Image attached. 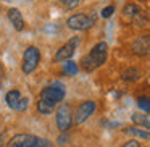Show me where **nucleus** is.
<instances>
[{"label": "nucleus", "mask_w": 150, "mask_h": 147, "mask_svg": "<svg viewBox=\"0 0 150 147\" xmlns=\"http://www.w3.org/2000/svg\"><path fill=\"white\" fill-rule=\"evenodd\" d=\"M107 55H108V45L105 42H98L92 47V50L87 55L82 57L81 60V66L84 68V71H94L98 66H102L107 62Z\"/></svg>", "instance_id": "nucleus-1"}, {"label": "nucleus", "mask_w": 150, "mask_h": 147, "mask_svg": "<svg viewBox=\"0 0 150 147\" xmlns=\"http://www.w3.org/2000/svg\"><path fill=\"white\" fill-rule=\"evenodd\" d=\"M65 94H66V91H65V86H63L62 82H52L50 86H47V87H44L42 91H40L39 102L47 104V105L55 108V105H58L60 102H63Z\"/></svg>", "instance_id": "nucleus-2"}, {"label": "nucleus", "mask_w": 150, "mask_h": 147, "mask_svg": "<svg viewBox=\"0 0 150 147\" xmlns=\"http://www.w3.org/2000/svg\"><path fill=\"white\" fill-rule=\"evenodd\" d=\"M39 62H40V52H39V49H37V47H34V45L28 47V49L24 50V55H23V66H21L23 73L31 75V73L37 68Z\"/></svg>", "instance_id": "nucleus-3"}, {"label": "nucleus", "mask_w": 150, "mask_h": 147, "mask_svg": "<svg viewBox=\"0 0 150 147\" xmlns=\"http://www.w3.org/2000/svg\"><path fill=\"white\" fill-rule=\"evenodd\" d=\"M73 124V108L69 104H62L57 110V128H58L62 133H66V131L71 128Z\"/></svg>", "instance_id": "nucleus-4"}, {"label": "nucleus", "mask_w": 150, "mask_h": 147, "mask_svg": "<svg viewBox=\"0 0 150 147\" xmlns=\"http://www.w3.org/2000/svg\"><path fill=\"white\" fill-rule=\"evenodd\" d=\"M95 18H91L84 13H78V15H73V16L68 18L66 21V26L73 31H86L94 24Z\"/></svg>", "instance_id": "nucleus-5"}, {"label": "nucleus", "mask_w": 150, "mask_h": 147, "mask_svg": "<svg viewBox=\"0 0 150 147\" xmlns=\"http://www.w3.org/2000/svg\"><path fill=\"white\" fill-rule=\"evenodd\" d=\"M95 108H97V104H95L94 100H86V102H82V104L78 107L76 115L73 116V121H74L76 124L84 123V121L95 111Z\"/></svg>", "instance_id": "nucleus-6"}, {"label": "nucleus", "mask_w": 150, "mask_h": 147, "mask_svg": "<svg viewBox=\"0 0 150 147\" xmlns=\"http://www.w3.org/2000/svg\"><path fill=\"white\" fill-rule=\"evenodd\" d=\"M37 142V136L34 134H16L10 139L8 147H34Z\"/></svg>", "instance_id": "nucleus-7"}, {"label": "nucleus", "mask_w": 150, "mask_h": 147, "mask_svg": "<svg viewBox=\"0 0 150 147\" xmlns=\"http://www.w3.org/2000/svg\"><path fill=\"white\" fill-rule=\"evenodd\" d=\"M78 44H79V40H78V37H73L69 42H66L63 47H60L58 50H57V53H55V60H69L73 55H74V50H76V47H78Z\"/></svg>", "instance_id": "nucleus-8"}, {"label": "nucleus", "mask_w": 150, "mask_h": 147, "mask_svg": "<svg viewBox=\"0 0 150 147\" xmlns=\"http://www.w3.org/2000/svg\"><path fill=\"white\" fill-rule=\"evenodd\" d=\"M124 16H129V20H132L139 26H145L147 23V20H142V10L134 4H129L124 7Z\"/></svg>", "instance_id": "nucleus-9"}, {"label": "nucleus", "mask_w": 150, "mask_h": 147, "mask_svg": "<svg viewBox=\"0 0 150 147\" xmlns=\"http://www.w3.org/2000/svg\"><path fill=\"white\" fill-rule=\"evenodd\" d=\"M8 20L10 23L13 24V28L16 31H23L24 29V20H23V15L18 8H10L8 10Z\"/></svg>", "instance_id": "nucleus-10"}, {"label": "nucleus", "mask_w": 150, "mask_h": 147, "mask_svg": "<svg viewBox=\"0 0 150 147\" xmlns=\"http://www.w3.org/2000/svg\"><path fill=\"white\" fill-rule=\"evenodd\" d=\"M149 37L144 36V37H139L136 42L132 44V50L137 53V55H147L149 53Z\"/></svg>", "instance_id": "nucleus-11"}, {"label": "nucleus", "mask_w": 150, "mask_h": 147, "mask_svg": "<svg viewBox=\"0 0 150 147\" xmlns=\"http://www.w3.org/2000/svg\"><path fill=\"white\" fill-rule=\"evenodd\" d=\"M20 100H21V94H20V91H16V89L7 92V95H5V102H7V105L10 108H13V110H16V108H18Z\"/></svg>", "instance_id": "nucleus-12"}, {"label": "nucleus", "mask_w": 150, "mask_h": 147, "mask_svg": "<svg viewBox=\"0 0 150 147\" xmlns=\"http://www.w3.org/2000/svg\"><path fill=\"white\" fill-rule=\"evenodd\" d=\"M140 76H142V73H140V70L137 68H126L123 73H121V78H123V81L126 82H134L137 81V79H140Z\"/></svg>", "instance_id": "nucleus-13"}, {"label": "nucleus", "mask_w": 150, "mask_h": 147, "mask_svg": "<svg viewBox=\"0 0 150 147\" xmlns=\"http://www.w3.org/2000/svg\"><path fill=\"white\" fill-rule=\"evenodd\" d=\"M132 121L136 124H140L144 128H149L150 126V118L149 115H140V113H134L132 115Z\"/></svg>", "instance_id": "nucleus-14"}, {"label": "nucleus", "mask_w": 150, "mask_h": 147, "mask_svg": "<svg viewBox=\"0 0 150 147\" xmlns=\"http://www.w3.org/2000/svg\"><path fill=\"white\" fill-rule=\"evenodd\" d=\"M124 133L131 134V136H137V137H140V139H145V141L150 137L149 131H142V129H137V128H126V129H124Z\"/></svg>", "instance_id": "nucleus-15"}, {"label": "nucleus", "mask_w": 150, "mask_h": 147, "mask_svg": "<svg viewBox=\"0 0 150 147\" xmlns=\"http://www.w3.org/2000/svg\"><path fill=\"white\" fill-rule=\"evenodd\" d=\"M63 70H65V73L68 76H74V75H78V65H76L74 62H71V60H66L65 62V66H63Z\"/></svg>", "instance_id": "nucleus-16"}, {"label": "nucleus", "mask_w": 150, "mask_h": 147, "mask_svg": "<svg viewBox=\"0 0 150 147\" xmlns=\"http://www.w3.org/2000/svg\"><path fill=\"white\" fill-rule=\"evenodd\" d=\"M137 105H139V108H140V110H144L145 113H149V111H150L149 97H139V100H137Z\"/></svg>", "instance_id": "nucleus-17"}, {"label": "nucleus", "mask_w": 150, "mask_h": 147, "mask_svg": "<svg viewBox=\"0 0 150 147\" xmlns=\"http://www.w3.org/2000/svg\"><path fill=\"white\" fill-rule=\"evenodd\" d=\"M60 4H63L66 8L73 10V8H76L79 5V0H60Z\"/></svg>", "instance_id": "nucleus-18"}, {"label": "nucleus", "mask_w": 150, "mask_h": 147, "mask_svg": "<svg viewBox=\"0 0 150 147\" xmlns=\"http://www.w3.org/2000/svg\"><path fill=\"white\" fill-rule=\"evenodd\" d=\"M113 11H115V7H113V5H108V7H105L103 10H102V16H103V18H110L111 15H113Z\"/></svg>", "instance_id": "nucleus-19"}, {"label": "nucleus", "mask_w": 150, "mask_h": 147, "mask_svg": "<svg viewBox=\"0 0 150 147\" xmlns=\"http://www.w3.org/2000/svg\"><path fill=\"white\" fill-rule=\"evenodd\" d=\"M34 147H52V142H50L49 139H39V137H37V142Z\"/></svg>", "instance_id": "nucleus-20"}, {"label": "nucleus", "mask_w": 150, "mask_h": 147, "mask_svg": "<svg viewBox=\"0 0 150 147\" xmlns=\"http://www.w3.org/2000/svg\"><path fill=\"white\" fill-rule=\"evenodd\" d=\"M26 108H28V99H26V97H21L20 105H18V108H16V110H18V111H24Z\"/></svg>", "instance_id": "nucleus-21"}, {"label": "nucleus", "mask_w": 150, "mask_h": 147, "mask_svg": "<svg viewBox=\"0 0 150 147\" xmlns=\"http://www.w3.org/2000/svg\"><path fill=\"white\" fill-rule=\"evenodd\" d=\"M123 147H140V142L139 141H127Z\"/></svg>", "instance_id": "nucleus-22"}, {"label": "nucleus", "mask_w": 150, "mask_h": 147, "mask_svg": "<svg viewBox=\"0 0 150 147\" xmlns=\"http://www.w3.org/2000/svg\"><path fill=\"white\" fill-rule=\"evenodd\" d=\"M66 142H69V136L68 134H62V136L58 137V144L63 146V144H66Z\"/></svg>", "instance_id": "nucleus-23"}, {"label": "nucleus", "mask_w": 150, "mask_h": 147, "mask_svg": "<svg viewBox=\"0 0 150 147\" xmlns=\"http://www.w3.org/2000/svg\"><path fill=\"white\" fill-rule=\"evenodd\" d=\"M2 76H4V66L0 65V78H2Z\"/></svg>", "instance_id": "nucleus-24"}, {"label": "nucleus", "mask_w": 150, "mask_h": 147, "mask_svg": "<svg viewBox=\"0 0 150 147\" xmlns=\"http://www.w3.org/2000/svg\"><path fill=\"white\" fill-rule=\"evenodd\" d=\"M0 147H2V146H0Z\"/></svg>", "instance_id": "nucleus-25"}]
</instances>
